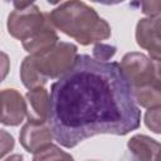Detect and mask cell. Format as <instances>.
Masks as SVG:
<instances>
[{"label":"cell","mask_w":161,"mask_h":161,"mask_svg":"<svg viewBox=\"0 0 161 161\" xmlns=\"http://www.w3.org/2000/svg\"><path fill=\"white\" fill-rule=\"evenodd\" d=\"M53 138L65 148L97 135L125 136L141 125V111L117 62L78 54L74 65L50 87Z\"/></svg>","instance_id":"obj_1"},{"label":"cell","mask_w":161,"mask_h":161,"mask_svg":"<svg viewBox=\"0 0 161 161\" xmlns=\"http://www.w3.org/2000/svg\"><path fill=\"white\" fill-rule=\"evenodd\" d=\"M52 25L80 45L98 44L111 36L109 24L83 1H64L48 13Z\"/></svg>","instance_id":"obj_2"},{"label":"cell","mask_w":161,"mask_h":161,"mask_svg":"<svg viewBox=\"0 0 161 161\" xmlns=\"http://www.w3.org/2000/svg\"><path fill=\"white\" fill-rule=\"evenodd\" d=\"M14 10L9 14L6 26L9 34L25 42L38 35L49 23L48 13H43L34 3L14 1Z\"/></svg>","instance_id":"obj_3"},{"label":"cell","mask_w":161,"mask_h":161,"mask_svg":"<svg viewBox=\"0 0 161 161\" xmlns=\"http://www.w3.org/2000/svg\"><path fill=\"white\" fill-rule=\"evenodd\" d=\"M118 65L131 91L160 87V62H155L142 53L131 52L123 55Z\"/></svg>","instance_id":"obj_4"},{"label":"cell","mask_w":161,"mask_h":161,"mask_svg":"<svg viewBox=\"0 0 161 161\" xmlns=\"http://www.w3.org/2000/svg\"><path fill=\"white\" fill-rule=\"evenodd\" d=\"M30 57L36 70L44 79H58L74 65L78 57V49L73 43L59 40L44 54Z\"/></svg>","instance_id":"obj_5"},{"label":"cell","mask_w":161,"mask_h":161,"mask_svg":"<svg viewBox=\"0 0 161 161\" xmlns=\"http://www.w3.org/2000/svg\"><path fill=\"white\" fill-rule=\"evenodd\" d=\"M19 141L29 153H38L53 142V133L48 121H26L19 132Z\"/></svg>","instance_id":"obj_6"},{"label":"cell","mask_w":161,"mask_h":161,"mask_svg":"<svg viewBox=\"0 0 161 161\" xmlns=\"http://www.w3.org/2000/svg\"><path fill=\"white\" fill-rule=\"evenodd\" d=\"M136 42L138 47L148 52L152 60L160 62V16L142 18L138 20L136 25Z\"/></svg>","instance_id":"obj_7"},{"label":"cell","mask_w":161,"mask_h":161,"mask_svg":"<svg viewBox=\"0 0 161 161\" xmlns=\"http://www.w3.org/2000/svg\"><path fill=\"white\" fill-rule=\"evenodd\" d=\"M1 94V117L0 123L5 126H19L26 117V102L24 97L14 88L0 91Z\"/></svg>","instance_id":"obj_8"},{"label":"cell","mask_w":161,"mask_h":161,"mask_svg":"<svg viewBox=\"0 0 161 161\" xmlns=\"http://www.w3.org/2000/svg\"><path fill=\"white\" fill-rule=\"evenodd\" d=\"M28 121H48L49 117V92L44 88L30 89L25 94Z\"/></svg>","instance_id":"obj_9"},{"label":"cell","mask_w":161,"mask_h":161,"mask_svg":"<svg viewBox=\"0 0 161 161\" xmlns=\"http://www.w3.org/2000/svg\"><path fill=\"white\" fill-rule=\"evenodd\" d=\"M127 147L137 161H160V143L146 135L132 136L127 142Z\"/></svg>","instance_id":"obj_10"},{"label":"cell","mask_w":161,"mask_h":161,"mask_svg":"<svg viewBox=\"0 0 161 161\" xmlns=\"http://www.w3.org/2000/svg\"><path fill=\"white\" fill-rule=\"evenodd\" d=\"M58 42L59 36L55 31V28L49 20L48 25L38 35L23 42V48L29 53V55H42L45 52L50 50Z\"/></svg>","instance_id":"obj_11"},{"label":"cell","mask_w":161,"mask_h":161,"mask_svg":"<svg viewBox=\"0 0 161 161\" xmlns=\"http://www.w3.org/2000/svg\"><path fill=\"white\" fill-rule=\"evenodd\" d=\"M20 79L23 82V84L29 91L44 87V84L48 82L47 79H44L39 74V72L36 70L30 55L25 57L24 60L21 62V65H20Z\"/></svg>","instance_id":"obj_12"},{"label":"cell","mask_w":161,"mask_h":161,"mask_svg":"<svg viewBox=\"0 0 161 161\" xmlns=\"http://www.w3.org/2000/svg\"><path fill=\"white\" fill-rule=\"evenodd\" d=\"M33 161H74V158L68 152L52 143L45 150L35 153Z\"/></svg>","instance_id":"obj_13"},{"label":"cell","mask_w":161,"mask_h":161,"mask_svg":"<svg viewBox=\"0 0 161 161\" xmlns=\"http://www.w3.org/2000/svg\"><path fill=\"white\" fill-rule=\"evenodd\" d=\"M116 47L109 45V44H103V43H98L94 45L93 48V58L98 59V60H103V62H108L114 54H116Z\"/></svg>","instance_id":"obj_14"},{"label":"cell","mask_w":161,"mask_h":161,"mask_svg":"<svg viewBox=\"0 0 161 161\" xmlns=\"http://www.w3.org/2000/svg\"><path fill=\"white\" fill-rule=\"evenodd\" d=\"M145 123L155 133H160V107L148 108L145 114Z\"/></svg>","instance_id":"obj_15"},{"label":"cell","mask_w":161,"mask_h":161,"mask_svg":"<svg viewBox=\"0 0 161 161\" xmlns=\"http://www.w3.org/2000/svg\"><path fill=\"white\" fill-rule=\"evenodd\" d=\"M15 146L14 137L5 130H0V158L8 155Z\"/></svg>","instance_id":"obj_16"},{"label":"cell","mask_w":161,"mask_h":161,"mask_svg":"<svg viewBox=\"0 0 161 161\" xmlns=\"http://www.w3.org/2000/svg\"><path fill=\"white\" fill-rule=\"evenodd\" d=\"M142 11L148 15V18H156L160 16V9H161V1H145L141 3Z\"/></svg>","instance_id":"obj_17"},{"label":"cell","mask_w":161,"mask_h":161,"mask_svg":"<svg viewBox=\"0 0 161 161\" xmlns=\"http://www.w3.org/2000/svg\"><path fill=\"white\" fill-rule=\"evenodd\" d=\"M10 70V59L9 55L0 50V83L6 78Z\"/></svg>","instance_id":"obj_18"},{"label":"cell","mask_w":161,"mask_h":161,"mask_svg":"<svg viewBox=\"0 0 161 161\" xmlns=\"http://www.w3.org/2000/svg\"><path fill=\"white\" fill-rule=\"evenodd\" d=\"M4 161H24V157L20 153H14V155H10L9 157H6Z\"/></svg>","instance_id":"obj_19"},{"label":"cell","mask_w":161,"mask_h":161,"mask_svg":"<svg viewBox=\"0 0 161 161\" xmlns=\"http://www.w3.org/2000/svg\"><path fill=\"white\" fill-rule=\"evenodd\" d=\"M118 161H137L130 152H125L122 156H121V158L118 160Z\"/></svg>","instance_id":"obj_20"},{"label":"cell","mask_w":161,"mask_h":161,"mask_svg":"<svg viewBox=\"0 0 161 161\" xmlns=\"http://www.w3.org/2000/svg\"><path fill=\"white\" fill-rule=\"evenodd\" d=\"M0 117H1V94H0Z\"/></svg>","instance_id":"obj_21"},{"label":"cell","mask_w":161,"mask_h":161,"mask_svg":"<svg viewBox=\"0 0 161 161\" xmlns=\"http://www.w3.org/2000/svg\"><path fill=\"white\" fill-rule=\"evenodd\" d=\"M86 161H98V160H86Z\"/></svg>","instance_id":"obj_22"}]
</instances>
